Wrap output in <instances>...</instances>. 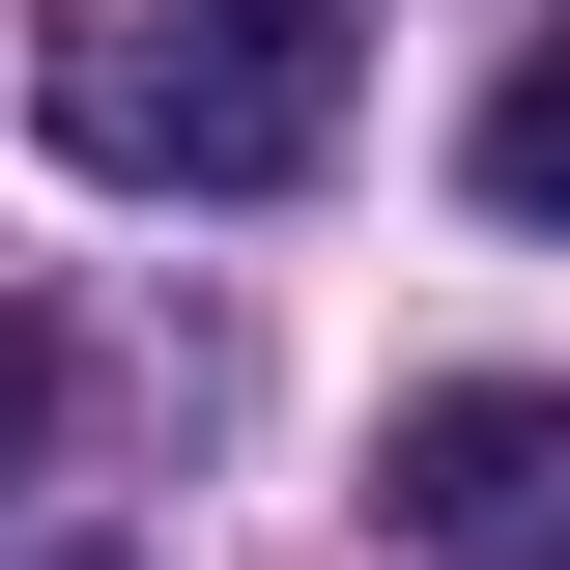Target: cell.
Segmentation results:
<instances>
[{
  "mask_svg": "<svg viewBox=\"0 0 570 570\" xmlns=\"http://www.w3.org/2000/svg\"><path fill=\"white\" fill-rule=\"evenodd\" d=\"M400 542L428 570H570V371H456V400H400Z\"/></svg>",
  "mask_w": 570,
  "mask_h": 570,
  "instance_id": "2",
  "label": "cell"
},
{
  "mask_svg": "<svg viewBox=\"0 0 570 570\" xmlns=\"http://www.w3.org/2000/svg\"><path fill=\"white\" fill-rule=\"evenodd\" d=\"M29 456H58V343L0 314V485H29Z\"/></svg>",
  "mask_w": 570,
  "mask_h": 570,
  "instance_id": "4",
  "label": "cell"
},
{
  "mask_svg": "<svg viewBox=\"0 0 570 570\" xmlns=\"http://www.w3.org/2000/svg\"><path fill=\"white\" fill-rule=\"evenodd\" d=\"M29 115H58V171H115V200H285V171L343 142V0H58Z\"/></svg>",
  "mask_w": 570,
  "mask_h": 570,
  "instance_id": "1",
  "label": "cell"
},
{
  "mask_svg": "<svg viewBox=\"0 0 570 570\" xmlns=\"http://www.w3.org/2000/svg\"><path fill=\"white\" fill-rule=\"evenodd\" d=\"M456 171H485L513 228H570V0L513 29V58H485V115H456Z\"/></svg>",
  "mask_w": 570,
  "mask_h": 570,
  "instance_id": "3",
  "label": "cell"
}]
</instances>
